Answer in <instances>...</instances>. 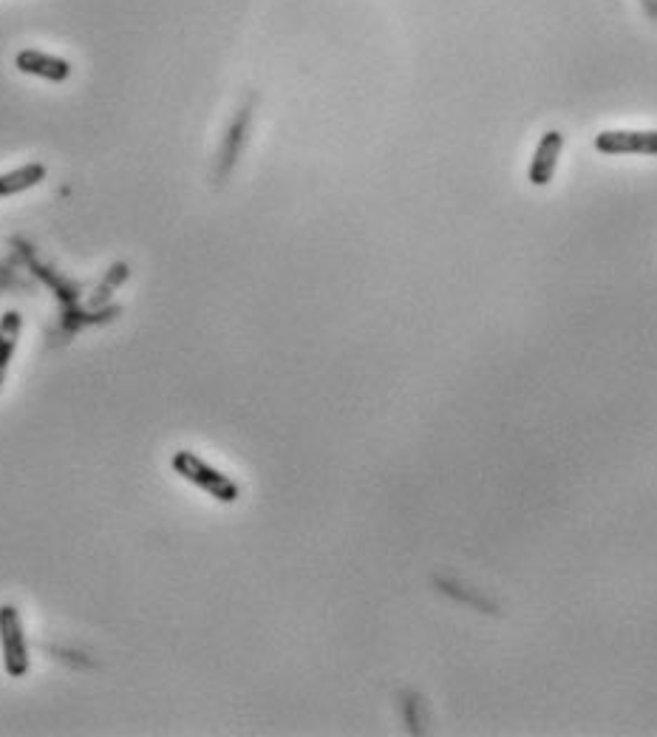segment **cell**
Returning a JSON list of instances; mask_svg holds the SVG:
<instances>
[{
    "label": "cell",
    "mask_w": 657,
    "mask_h": 737,
    "mask_svg": "<svg viewBox=\"0 0 657 737\" xmlns=\"http://www.w3.org/2000/svg\"><path fill=\"white\" fill-rule=\"evenodd\" d=\"M170 468H173L184 482H191L193 488L205 491L207 496H212L216 503L221 505L239 503L241 496L239 482H235L233 476H227L224 471H219V468H212L207 460H202L196 451H187V448H184V451H177L170 457Z\"/></svg>",
    "instance_id": "cell-1"
},
{
    "label": "cell",
    "mask_w": 657,
    "mask_h": 737,
    "mask_svg": "<svg viewBox=\"0 0 657 737\" xmlns=\"http://www.w3.org/2000/svg\"><path fill=\"white\" fill-rule=\"evenodd\" d=\"M0 655L9 678H23L28 673V647L23 632V618L17 607L3 604L0 607Z\"/></svg>",
    "instance_id": "cell-2"
},
{
    "label": "cell",
    "mask_w": 657,
    "mask_h": 737,
    "mask_svg": "<svg viewBox=\"0 0 657 737\" xmlns=\"http://www.w3.org/2000/svg\"><path fill=\"white\" fill-rule=\"evenodd\" d=\"M595 150L604 156H657V131H601Z\"/></svg>",
    "instance_id": "cell-3"
},
{
    "label": "cell",
    "mask_w": 657,
    "mask_h": 737,
    "mask_svg": "<svg viewBox=\"0 0 657 737\" xmlns=\"http://www.w3.org/2000/svg\"><path fill=\"white\" fill-rule=\"evenodd\" d=\"M561 150H564V134L561 131H547L536 145V154H533L531 170H527V179L536 188H545L556 177V168H559Z\"/></svg>",
    "instance_id": "cell-4"
},
{
    "label": "cell",
    "mask_w": 657,
    "mask_h": 737,
    "mask_svg": "<svg viewBox=\"0 0 657 737\" xmlns=\"http://www.w3.org/2000/svg\"><path fill=\"white\" fill-rule=\"evenodd\" d=\"M14 65L23 74H32V77L49 80V83H63L71 77V63L63 57L46 55V51L37 49H23L21 55L14 57Z\"/></svg>",
    "instance_id": "cell-5"
},
{
    "label": "cell",
    "mask_w": 657,
    "mask_h": 737,
    "mask_svg": "<svg viewBox=\"0 0 657 737\" xmlns=\"http://www.w3.org/2000/svg\"><path fill=\"white\" fill-rule=\"evenodd\" d=\"M434 584L439 588V593L453 599V602L467 604V607L476 609V613H485V616H502V607H499L490 595L482 593V590L467 588V584H462V581H457V579H442V576H437Z\"/></svg>",
    "instance_id": "cell-6"
},
{
    "label": "cell",
    "mask_w": 657,
    "mask_h": 737,
    "mask_svg": "<svg viewBox=\"0 0 657 737\" xmlns=\"http://www.w3.org/2000/svg\"><path fill=\"white\" fill-rule=\"evenodd\" d=\"M23 335V315L21 312H3V318H0V389H3V383H7L9 366H12V358L17 352V343H21Z\"/></svg>",
    "instance_id": "cell-7"
},
{
    "label": "cell",
    "mask_w": 657,
    "mask_h": 737,
    "mask_svg": "<svg viewBox=\"0 0 657 737\" xmlns=\"http://www.w3.org/2000/svg\"><path fill=\"white\" fill-rule=\"evenodd\" d=\"M46 179V165L28 162L17 170L0 173V198L14 196V193H26Z\"/></svg>",
    "instance_id": "cell-8"
},
{
    "label": "cell",
    "mask_w": 657,
    "mask_h": 737,
    "mask_svg": "<svg viewBox=\"0 0 657 737\" xmlns=\"http://www.w3.org/2000/svg\"><path fill=\"white\" fill-rule=\"evenodd\" d=\"M403 715H405V726H409V732L423 735L428 717H425V709H423V701H419V694H414V692L403 694Z\"/></svg>",
    "instance_id": "cell-9"
}]
</instances>
